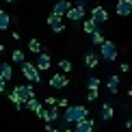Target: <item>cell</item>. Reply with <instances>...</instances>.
Segmentation results:
<instances>
[{"mask_svg":"<svg viewBox=\"0 0 132 132\" xmlns=\"http://www.w3.org/2000/svg\"><path fill=\"white\" fill-rule=\"evenodd\" d=\"M63 132H74V130H63Z\"/></svg>","mask_w":132,"mask_h":132,"instance_id":"obj_36","label":"cell"},{"mask_svg":"<svg viewBox=\"0 0 132 132\" xmlns=\"http://www.w3.org/2000/svg\"><path fill=\"white\" fill-rule=\"evenodd\" d=\"M89 117V111H87V106H80V104H76V106H67L65 108V113L61 115V121L63 123H76L80 121V119H87Z\"/></svg>","mask_w":132,"mask_h":132,"instance_id":"obj_1","label":"cell"},{"mask_svg":"<svg viewBox=\"0 0 132 132\" xmlns=\"http://www.w3.org/2000/svg\"><path fill=\"white\" fill-rule=\"evenodd\" d=\"M37 117L43 119L46 123H52V121H56L61 115H59V108L56 106H46V108H41V111L37 113Z\"/></svg>","mask_w":132,"mask_h":132,"instance_id":"obj_4","label":"cell"},{"mask_svg":"<svg viewBox=\"0 0 132 132\" xmlns=\"http://www.w3.org/2000/svg\"><path fill=\"white\" fill-rule=\"evenodd\" d=\"M91 20L95 22V24H104V22L108 20V11L104 7H93L91 9Z\"/></svg>","mask_w":132,"mask_h":132,"instance_id":"obj_8","label":"cell"},{"mask_svg":"<svg viewBox=\"0 0 132 132\" xmlns=\"http://www.w3.org/2000/svg\"><path fill=\"white\" fill-rule=\"evenodd\" d=\"M20 69H22V76H24V78H28L30 82H41V71L35 67V63L24 61V63L20 65Z\"/></svg>","mask_w":132,"mask_h":132,"instance_id":"obj_3","label":"cell"},{"mask_svg":"<svg viewBox=\"0 0 132 132\" xmlns=\"http://www.w3.org/2000/svg\"><path fill=\"white\" fill-rule=\"evenodd\" d=\"M132 13V0H117V15L128 18Z\"/></svg>","mask_w":132,"mask_h":132,"instance_id":"obj_12","label":"cell"},{"mask_svg":"<svg viewBox=\"0 0 132 132\" xmlns=\"http://www.w3.org/2000/svg\"><path fill=\"white\" fill-rule=\"evenodd\" d=\"M4 85H7V82H4V78H2V76H0V93L4 91Z\"/></svg>","mask_w":132,"mask_h":132,"instance_id":"obj_30","label":"cell"},{"mask_svg":"<svg viewBox=\"0 0 132 132\" xmlns=\"http://www.w3.org/2000/svg\"><path fill=\"white\" fill-rule=\"evenodd\" d=\"M69 106V102L65 100V97H61V100H56V108H67Z\"/></svg>","mask_w":132,"mask_h":132,"instance_id":"obj_27","label":"cell"},{"mask_svg":"<svg viewBox=\"0 0 132 132\" xmlns=\"http://www.w3.org/2000/svg\"><path fill=\"white\" fill-rule=\"evenodd\" d=\"M15 91L20 93L22 102H26V100H30V97H35V89H32V85H18V87H15Z\"/></svg>","mask_w":132,"mask_h":132,"instance_id":"obj_10","label":"cell"},{"mask_svg":"<svg viewBox=\"0 0 132 132\" xmlns=\"http://www.w3.org/2000/svg\"><path fill=\"white\" fill-rule=\"evenodd\" d=\"M24 108H28V111H32V113L37 115L43 106L39 104V100H37V97H30V100H26V102H24Z\"/></svg>","mask_w":132,"mask_h":132,"instance_id":"obj_16","label":"cell"},{"mask_svg":"<svg viewBox=\"0 0 132 132\" xmlns=\"http://www.w3.org/2000/svg\"><path fill=\"white\" fill-rule=\"evenodd\" d=\"M119 80H121V78H119V76H111V78H108V91H111L113 93V95H117V91H119Z\"/></svg>","mask_w":132,"mask_h":132,"instance_id":"obj_19","label":"cell"},{"mask_svg":"<svg viewBox=\"0 0 132 132\" xmlns=\"http://www.w3.org/2000/svg\"><path fill=\"white\" fill-rule=\"evenodd\" d=\"M126 128H128V130H132V119H128V121H126Z\"/></svg>","mask_w":132,"mask_h":132,"instance_id":"obj_31","label":"cell"},{"mask_svg":"<svg viewBox=\"0 0 132 132\" xmlns=\"http://www.w3.org/2000/svg\"><path fill=\"white\" fill-rule=\"evenodd\" d=\"M59 67H61V71H63V74H67V71H71V63L63 59V61H59Z\"/></svg>","mask_w":132,"mask_h":132,"instance_id":"obj_25","label":"cell"},{"mask_svg":"<svg viewBox=\"0 0 132 132\" xmlns=\"http://www.w3.org/2000/svg\"><path fill=\"white\" fill-rule=\"evenodd\" d=\"M50 65H52V59H50V54H48V52H41V54H37L35 67L39 69V71H46V69H50Z\"/></svg>","mask_w":132,"mask_h":132,"instance_id":"obj_6","label":"cell"},{"mask_svg":"<svg viewBox=\"0 0 132 132\" xmlns=\"http://www.w3.org/2000/svg\"><path fill=\"white\" fill-rule=\"evenodd\" d=\"M69 9H71V2H69V0H59V2H54L52 13H54V15H61V18H63V15L67 13Z\"/></svg>","mask_w":132,"mask_h":132,"instance_id":"obj_11","label":"cell"},{"mask_svg":"<svg viewBox=\"0 0 132 132\" xmlns=\"http://www.w3.org/2000/svg\"><path fill=\"white\" fill-rule=\"evenodd\" d=\"M76 7H82V9H85V7H87V0H76Z\"/></svg>","mask_w":132,"mask_h":132,"instance_id":"obj_29","label":"cell"},{"mask_svg":"<svg viewBox=\"0 0 132 132\" xmlns=\"http://www.w3.org/2000/svg\"><path fill=\"white\" fill-rule=\"evenodd\" d=\"M28 50L35 52V54H41V52H43V50H41V41H39V39H30V41H28Z\"/></svg>","mask_w":132,"mask_h":132,"instance_id":"obj_21","label":"cell"},{"mask_svg":"<svg viewBox=\"0 0 132 132\" xmlns=\"http://www.w3.org/2000/svg\"><path fill=\"white\" fill-rule=\"evenodd\" d=\"M113 115H115V108L111 104H102V108H100V119L102 121H111Z\"/></svg>","mask_w":132,"mask_h":132,"instance_id":"obj_14","label":"cell"},{"mask_svg":"<svg viewBox=\"0 0 132 132\" xmlns=\"http://www.w3.org/2000/svg\"><path fill=\"white\" fill-rule=\"evenodd\" d=\"M48 85H50L52 89H63V87L69 85V78L65 74H52L50 80H48Z\"/></svg>","mask_w":132,"mask_h":132,"instance_id":"obj_5","label":"cell"},{"mask_svg":"<svg viewBox=\"0 0 132 132\" xmlns=\"http://www.w3.org/2000/svg\"><path fill=\"white\" fill-rule=\"evenodd\" d=\"M85 11H87V9L71 4V9L67 11V13H65V18H67L69 22H80V20H85Z\"/></svg>","mask_w":132,"mask_h":132,"instance_id":"obj_7","label":"cell"},{"mask_svg":"<svg viewBox=\"0 0 132 132\" xmlns=\"http://www.w3.org/2000/svg\"><path fill=\"white\" fill-rule=\"evenodd\" d=\"M74 132H93V119H80L74 123Z\"/></svg>","mask_w":132,"mask_h":132,"instance_id":"obj_13","label":"cell"},{"mask_svg":"<svg viewBox=\"0 0 132 132\" xmlns=\"http://www.w3.org/2000/svg\"><path fill=\"white\" fill-rule=\"evenodd\" d=\"M97 63H100V54H95V52H87V54H85V65H87L89 69L97 67Z\"/></svg>","mask_w":132,"mask_h":132,"instance_id":"obj_15","label":"cell"},{"mask_svg":"<svg viewBox=\"0 0 132 132\" xmlns=\"http://www.w3.org/2000/svg\"><path fill=\"white\" fill-rule=\"evenodd\" d=\"M9 24H11V15L4 9H0V30H7Z\"/></svg>","mask_w":132,"mask_h":132,"instance_id":"obj_20","label":"cell"},{"mask_svg":"<svg viewBox=\"0 0 132 132\" xmlns=\"http://www.w3.org/2000/svg\"><path fill=\"white\" fill-rule=\"evenodd\" d=\"M4 52V46H2V43H0V54H2Z\"/></svg>","mask_w":132,"mask_h":132,"instance_id":"obj_32","label":"cell"},{"mask_svg":"<svg viewBox=\"0 0 132 132\" xmlns=\"http://www.w3.org/2000/svg\"><path fill=\"white\" fill-rule=\"evenodd\" d=\"M87 87H89V89H100V78H95V76H91V78L87 80Z\"/></svg>","mask_w":132,"mask_h":132,"instance_id":"obj_24","label":"cell"},{"mask_svg":"<svg viewBox=\"0 0 132 132\" xmlns=\"http://www.w3.org/2000/svg\"><path fill=\"white\" fill-rule=\"evenodd\" d=\"M104 41H106V39H104V35H102L100 30H95V32H91V43H93V46H102Z\"/></svg>","mask_w":132,"mask_h":132,"instance_id":"obj_22","label":"cell"},{"mask_svg":"<svg viewBox=\"0 0 132 132\" xmlns=\"http://www.w3.org/2000/svg\"><path fill=\"white\" fill-rule=\"evenodd\" d=\"M52 132H63V130H52Z\"/></svg>","mask_w":132,"mask_h":132,"instance_id":"obj_35","label":"cell"},{"mask_svg":"<svg viewBox=\"0 0 132 132\" xmlns=\"http://www.w3.org/2000/svg\"><path fill=\"white\" fill-rule=\"evenodd\" d=\"M48 26H50L54 32H63V28H65L63 18H61V15H54V13H50V15H48Z\"/></svg>","mask_w":132,"mask_h":132,"instance_id":"obj_9","label":"cell"},{"mask_svg":"<svg viewBox=\"0 0 132 132\" xmlns=\"http://www.w3.org/2000/svg\"><path fill=\"white\" fill-rule=\"evenodd\" d=\"M97 95H100V91H97V89H89V91H87V100H89V102L97 100Z\"/></svg>","mask_w":132,"mask_h":132,"instance_id":"obj_26","label":"cell"},{"mask_svg":"<svg viewBox=\"0 0 132 132\" xmlns=\"http://www.w3.org/2000/svg\"><path fill=\"white\" fill-rule=\"evenodd\" d=\"M46 106H56V97L48 95V97H46Z\"/></svg>","mask_w":132,"mask_h":132,"instance_id":"obj_28","label":"cell"},{"mask_svg":"<svg viewBox=\"0 0 132 132\" xmlns=\"http://www.w3.org/2000/svg\"><path fill=\"white\" fill-rule=\"evenodd\" d=\"M128 95H130V97H132V87H130V89H128Z\"/></svg>","mask_w":132,"mask_h":132,"instance_id":"obj_33","label":"cell"},{"mask_svg":"<svg viewBox=\"0 0 132 132\" xmlns=\"http://www.w3.org/2000/svg\"><path fill=\"white\" fill-rule=\"evenodd\" d=\"M11 61L18 63V65H22V63L26 61V59H24V52H22V50H13V54H11Z\"/></svg>","mask_w":132,"mask_h":132,"instance_id":"obj_23","label":"cell"},{"mask_svg":"<svg viewBox=\"0 0 132 132\" xmlns=\"http://www.w3.org/2000/svg\"><path fill=\"white\" fill-rule=\"evenodd\" d=\"M82 30H85L87 35H91V32L100 30V24H95V22H93V20L89 18V20H85V22H82Z\"/></svg>","mask_w":132,"mask_h":132,"instance_id":"obj_17","label":"cell"},{"mask_svg":"<svg viewBox=\"0 0 132 132\" xmlns=\"http://www.w3.org/2000/svg\"><path fill=\"white\" fill-rule=\"evenodd\" d=\"M100 59L104 63H113V61H117V43H113V41H104L102 46H100Z\"/></svg>","mask_w":132,"mask_h":132,"instance_id":"obj_2","label":"cell"},{"mask_svg":"<svg viewBox=\"0 0 132 132\" xmlns=\"http://www.w3.org/2000/svg\"><path fill=\"white\" fill-rule=\"evenodd\" d=\"M0 76L4 78V82H9L11 78H13V67H11L9 63H2L0 65Z\"/></svg>","mask_w":132,"mask_h":132,"instance_id":"obj_18","label":"cell"},{"mask_svg":"<svg viewBox=\"0 0 132 132\" xmlns=\"http://www.w3.org/2000/svg\"><path fill=\"white\" fill-rule=\"evenodd\" d=\"M4 2H15V0H4Z\"/></svg>","mask_w":132,"mask_h":132,"instance_id":"obj_34","label":"cell"}]
</instances>
